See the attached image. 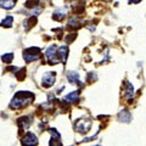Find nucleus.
Here are the masks:
<instances>
[{
    "label": "nucleus",
    "mask_w": 146,
    "mask_h": 146,
    "mask_svg": "<svg viewBox=\"0 0 146 146\" xmlns=\"http://www.w3.org/2000/svg\"><path fill=\"white\" fill-rule=\"evenodd\" d=\"M34 95L28 93V91H18V93L13 96L12 101L10 102L11 110H18L22 107H26L33 101Z\"/></svg>",
    "instance_id": "f257e3e1"
},
{
    "label": "nucleus",
    "mask_w": 146,
    "mask_h": 146,
    "mask_svg": "<svg viewBox=\"0 0 146 146\" xmlns=\"http://www.w3.org/2000/svg\"><path fill=\"white\" fill-rule=\"evenodd\" d=\"M67 78L70 80V83L72 84H78V85H83L80 82V78H79V73L78 72H68L67 73Z\"/></svg>",
    "instance_id": "1a4fd4ad"
},
{
    "label": "nucleus",
    "mask_w": 146,
    "mask_h": 146,
    "mask_svg": "<svg viewBox=\"0 0 146 146\" xmlns=\"http://www.w3.org/2000/svg\"><path fill=\"white\" fill-rule=\"evenodd\" d=\"M39 4V0H27L26 1V7H36Z\"/></svg>",
    "instance_id": "6ab92c4d"
},
{
    "label": "nucleus",
    "mask_w": 146,
    "mask_h": 146,
    "mask_svg": "<svg viewBox=\"0 0 146 146\" xmlns=\"http://www.w3.org/2000/svg\"><path fill=\"white\" fill-rule=\"evenodd\" d=\"M38 145V138L33 133H27L22 138V146H36Z\"/></svg>",
    "instance_id": "39448f33"
},
{
    "label": "nucleus",
    "mask_w": 146,
    "mask_h": 146,
    "mask_svg": "<svg viewBox=\"0 0 146 146\" xmlns=\"http://www.w3.org/2000/svg\"><path fill=\"white\" fill-rule=\"evenodd\" d=\"M35 23H36V17H35V16L29 17L28 20L25 22V31H29L32 27L35 26Z\"/></svg>",
    "instance_id": "4468645a"
},
{
    "label": "nucleus",
    "mask_w": 146,
    "mask_h": 146,
    "mask_svg": "<svg viewBox=\"0 0 146 146\" xmlns=\"http://www.w3.org/2000/svg\"><path fill=\"white\" fill-rule=\"evenodd\" d=\"M95 146H101V145H95Z\"/></svg>",
    "instance_id": "412c9836"
},
{
    "label": "nucleus",
    "mask_w": 146,
    "mask_h": 146,
    "mask_svg": "<svg viewBox=\"0 0 146 146\" xmlns=\"http://www.w3.org/2000/svg\"><path fill=\"white\" fill-rule=\"evenodd\" d=\"M12 22H13V17L12 16H7L5 20L1 21V26L3 27H7V28H9V27L12 26Z\"/></svg>",
    "instance_id": "f3484780"
},
{
    "label": "nucleus",
    "mask_w": 146,
    "mask_h": 146,
    "mask_svg": "<svg viewBox=\"0 0 146 146\" xmlns=\"http://www.w3.org/2000/svg\"><path fill=\"white\" fill-rule=\"evenodd\" d=\"M66 13H67L66 10H57V11H55V12H54L52 18H54V20H56V21H62L63 18H65Z\"/></svg>",
    "instance_id": "2eb2a0df"
},
{
    "label": "nucleus",
    "mask_w": 146,
    "mask_h": 146,
    "mask_svg": "<svg viewBox=\"0 0 146 146\" xmlns=\"http://www.w3.org/2000/svg\"><path fill=\"white\" fill-rule=\"evenodd\" d=\"M128 1H129V4H138L141 1V0H128Z\"/></svg>",
    "instance_id": "aec40b11"
},
{
    "label": "nucleus",
    "mask_w": 146,
    "mask_h": 146,
    "mask_svg": "<svg viewBox=\"0 0 146 146\" xmlns=\"http://www.w3.org/2000/svg\"><path fill=\"white\" fill-rule=\"evenodd\" d=\"M57 55L60 61L65 63L67 61V56H68V46L67 45H62V46L57 48Z\"/></svg>",
    "instance_id": "6e6552de"
},
{
    "label": "nucleus",
    "mask_w": 146,
    "mask_h": 146,
    "mask_svg": "<svg viewBox=\"0 0 146 146\" xmlns=\"http://www.w3.org/2000/svg\"><path fill=\"white\" fill-rule=\"evenodd\" d=\"M40 54H42V50L36 46H32L26 49L23 51V58L27 63H31L33 61H36L40 57Z\"/></svg>",
    "instance_id": "f03ea898"
},
{
    "label": "nucleus",
    "mask_w": 146,
    "mask_h": 146,
    "mask_svg": "<svg viewBox=\"0 0 146 146\" xmlns=\"http://www.w3.org/2000/svg\"><path fill=\"white\" fill-rule=\"evenodd\" d=\"M55 78H56V73L55 72H46L45 74L43 76V86L44 88H50L55 83Z\"/></svg>",
    "instance_id": "423d86ee"
},
{
    "label": "nucleus",
    "mask_w": 146,
    "mask_h": 146,
    "mask_svg": "<svg viewBox=\"0 0 146 146\" xmlns=\"http://www.w3.org/2000/svg\"><path fill=\"white\" fill-rule=\"evenodd\" d=\"M63 100L67 102H71V104H76L78 102L79 100V91L76 90V91H72V93H70L68 95H66L65 98H63Z\"/></svg>",
    "instance_id": "9d476101"
},
{
    "label": "nucleus",
    "mask_w": 146,
    "mask_h": 146,
    "mask_svg": "<svg viewBox=\"0 0 146 146\" xmlns=\"http://www.w3.org/2000/svg\"><path fill=\"white\" fill-rule=\"evenodd\" d=\"M12 58H13V54L7 52V54H5V55H3L1 60H3V62H5V63H11Z\"/></svg>",
    "instance_id": "a211bd4d"
},
{
    "label": "nucleus",
    "mask_w": 146,
    "mask_h": 146,
    "mask_svg": "<svg viewBox=\"0 0 146 146\" xmlns=\"http://www.w3.org/2000/svg\"><path fill=\"white\" fill-rule=\"evenodd\" d=\"M90 128H91V121L88 119V118L80 119L78 122H76V124H74V129L78 131V133H83V134L89 133Z\"/></svg>",
    "instance_id": "20e7f679"
},
{
    "label": "nucleus",
    "mask_w": 146,
    "mask_h": 146,
    "mask_svg": "<svg viewBox=\"0 0 146 146\" xmlns=\"http://www.w3.org/2000/svg\"><path fill=\"white\" fill-rule=\"evenodd\" d=\"M45 57L49 62V65H57L60 63V58H58V55H57V46L56 45H50V46L46 49L45 51Z\"/></svg>",
    "instance_id": "7ed1b4c3"
},
{
    "label": "nucleus",
    "mask_w": 146,
    "mask_h": 146,
    "mask_svg": "<svg viewBox=\"0 0 146 146\" xmlns=\"http://www.w3.org/2000/svg\"><path fill=\"white\" fill-rule=\"evenodd\" d=\"M134 96V88L130 83H127V90H125V98L128 99V101L131 102Z\"/></svg>",
    "instance_id": "f8f14e48"
},
{
    "label": "nucleus",
    "mask_w": 146,
    "mask_h": 146,
    "mask_svg": "<svg viewBox=\"0 0 146 146\" xmlns=\"http://www.w3.org/2000/svg\"><path fill=\"white\" fill-rule=\"evenodd\" d=\"M118 118H119L121 122H124V123H129L131 119V116H130V112L128 110H123V111L119 112L118 115Z\"/></svg>",
    "instance_id": "9b49d317"
},
{
    "label": "nucleus",
    "mask_w": 146,
    "mask_h": 146,
    "mask_svg": "<svg viewBox=\"0 0 146 146\" xmlns=\"http://www.w3.org/2000/svg\"><path fill=\"white\" fill-rule=\"evenodd\" d=\"M32 124V118L28 116H23L17 119V125L20 128V130H27L29 128V125Z\"/></svg>",
    "instance_id": "0eeeda50"
},
{
    "label": "nucleus",
    "mask_w": 146,
    "mask_h": 146,
    "mask_svg": "<svg viewBox=\"0 0 146 146\" xmlns=\"http://www.w3.org/2000/svg\"><path fill=\"white\" fill-rule=\"evenodd\" d=\"M67 25H68V28H74V29H77V28H79V27H80L82 22L77 17H72V18L68 20V23Z\"/></svg>",
    "instance_id": "ddd939ff"
},
{
    "label": "nucleus",
    "mask_w": 146,
    "mask_h": 146,
    "mask_svg": "<svg viewBox=\"0 0 146 146\" xmlns=\"http://www.w3.org/2000/svg\"><path fill=\"white\" fill-rule=\"evenodd\" d=\"M16 4V0H1V7L3 9H6V10H10L15 6Z\"/></svg>",
    "instance_id": "dca6fc26"
}]
</instances>
